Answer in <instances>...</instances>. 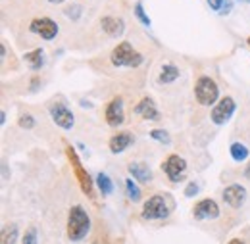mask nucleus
I'll return each instance as SVG.
<instances>
[{
	"label": "nucleus",
	"instance_id": "1",
	"mask_svg": "<svg viewBox=\"0 0 250 244\" xmlns=\"http://www.w3.org/2000/svg\"><path fill=\"white\" fill-rule=\"evenodd\" d=\"M67 239L71 243H79L83 241L89 231H91V217L85 212L83 206H71L69 214H67Z\"/></svg>",
	"mask_w": 250,
	"mask_h": 244
},
{
	"label": "nucleus",
	"instance_id": "2",
	"mask_svg": "<svg viewBox=\"0 0 250 244\" xmlns=\"http://www.w3.org/2000/svg\"><path fill=\"white\" fill-rule=\"evenodd\" d=\"M110 61H112V65H116V67H139V65L145 61V56H143L141 52H137L131 42L124 41V42H120V44L112 50Z\"/></svg>",
	"mask_w": 250,
	"mask_h": 244
},
{
	"label": "nucleus",
	"instance_id": "3",
	"mask_svg": "<svg viewBox=\"0 0 250 244\" xmlns=\"http://www.w3.org/2000/svg\"><path fill=\"white\" fill-rule=\"evenodd\" d=\"M194 96L202 106H216L219 100V89L216 81L208 75H200L194 85Z\"/></svg>",
	"mask_w": 250,
	"mask_h": 244
},
{
	"label": "nucleus",
	"instance_id": "4",
	"mask_svg": "<svg viewBox=\"0 0 250 244\" xmlns=\"http://www.w3.org/2000/svg\"><path fill=\"white\" fill-rule=\"evenodd\" d=\"M167 215H169V206H167L166 196H162V194L150 196L143 206V219H146V221L166 219Z\"/></svg>",
	"mask_w": 250,
	"mask_h": 244
},
{
	"label": "nucleus",
	"instance_id": "5",
	"mask_svg": "<svg viewBox=\"0 0 250 244\" xmlns=\"http://www.w3.org/2000/svg\"><path fill=\"white\" fill-rule=\"evenodd\" d=\"M162 171L167 175L169 181L173 183H179L185 173H187V162L185 158H181L179 154H169L164 162H162Z\"/></svg>",
	"mask_w": 250,
	"mask_h": 244
},
{
	"label": "nucleus",
	"instance_id": "6",
	"mask_svg": "<svg viewBox=\"0 0 250 244\" xmlns=\"http://www.w3.org/2000/svg\"><path fill=\"white\" fill-rule=\"evenodd\" d=\"M48 114L52 118V122L56 123L63 131H71L75 125V116L71 114V110L63 104V102H52L48 106Z\"/></svg>",
	"mask_w": 250,
	"mask_h": 244
},
{
	"label": "nucleus",
	"instance_id": "7",
	"mask_svg": "<svg viewBox=\"0 0 250 244\" xmlns=\"http://www.w3.org/2000/svg\"><path fill=\"white\" fill-rule=\"evenodd\" d=\"M235 110H237V102L231 96H223V98L218 100V104L212 108L210 118H212V122L216 123V125H225L233 118Z\"/></svg>",
	"mask_w": 250,
	"mask_h": 244
},
{
	"label": "nucleus",
	"instance_id": "8",
	"mask_svg": "<svg viewBox=\"0 0 250 244\" xmlns=\"http://www.w3.org/2000/svg\"><path fill=\"white\" fill-rule=\"evenodd\" d=\"M29 31H31L33 35L41 37L42 41H52L60 33V27L50 18H35L31 23H29Z\"/></svg>",
	"mask_w": 250,
	"mask_h": 244
},
{
	"label": "nucleus",
	"instance_id": "9",
	"mask_svg": "<svg viewBox=\"0 0 250 244\" xmlns=\"http://www.w3.org/2000/svg\"><path fill=\"white\" fill-rule=\"evenodd\" d=\"M192 217L196 221H204V219H218L219 217V206L216 200L212 198H204L200 202L194 204L192 208Z\"/></svg>",
	"mask_w": 250,
	"mask_h": 244
},
{
	"label": "nucleus",
	"instance_id": "10",
	"mask_svg": "<svg viewBox=\"0 0 250 244\" xmlns=\"http://www.w3.org/2000/svg\"><path fill=\"white\" fill-rule=\"evenodd\" d=\"M247 188L243 184H229L223 188V202L227 206H231L233 210H239L245 202H247Z\"/></svg>",
	"mask_w": 250,
	"mask_h": 244
},
{
	"label": "nucleus",
	"instance_id": "11",
	"mask_svg": "<svg viewBox=\"0 0 250 244\" xmlns=\"http://www.w3.org/2000/svg\"><path fill=\"white\" fill-rule=\"evenodd\" d=\"M104 118H106V123L112 125V127H118L125 122V112H124V100L122 96H116L108 102L106 106V112H104Z\"/></svg>",
	"mask_w": 250,
	"mask_h": 244
},
{
	"label": "nucleus",
	"instance_id": "12",
	"mask_svg": "<svg viewBox=\"0 0 250 244\" xmlns=\"http://www.w3.org/2000/svg\"><path fill=\"white\" fill-rule=\"evenodd\" d=\"M137 116H141L143 120H146V122H158L160 120V112H158V106L156 102L152 100V98H143L137 106H135V110H133Z\"/></svg>",
	"mask_w": 250,
	"mask_h": 244
},
{
	"label": "nucleus",
	"instance_id": "13",
	"mask_svg": "<svg viewBox=\"0 0 250 244\" xmlns=\"http://www.w3.org/2000/svg\"><path fill=\"white\" fill-rule=\"evenodd\" d=\"M100 25L106 35L110 37H122L125 33V21L122 18H116V16H104L100 20Z\"/></svg>",
	"mask_w": 250,
	"mask_h": 244
},
{
	"label": "nucleus",
	"instance_id": "14",
	"mask_svg": "<svg viewBox=\"0 0 250 244\" xmlns=\"http://www.w3.org/2000/svg\"><path fill=\"white\" fill-rule=\"evenodd\" d=\"M131 144H133V135H131V133H127V131L116 133V135L110 139V142H108L110 152L112 154H122L124 150H127Z\"/></svg>",
	"mask_w": 250,
	"mask_h": 244
},
{
	"label": "nucleus",
	"instance_id": "15",
	"mask_svg": "<svg viewBox=\"0 0 250 244\" xmlns=\"http://www.w3.org/2000/svg\"><path fill=\"white\" fill-rule=\"evenodd\" d=\"M129 175L137 181V183H143V184H148L150 179H152V171L146 163H141V162H133L129 163Z\"/></svg>",
	"mask_w": 250,
	"mask_h": 244
},
{
	"label": "nucleus",
	"instance_id": "16",
	"mask_svg": "<svg viewBox=\"0 0 250 244\" xmlns=\"http://www.w3.org/2000/svg\"><path fill=\"white\" fill-rule=\"evenodd\" d=\"M179 67L177 65H173V63H164L162 67H160V75H158V83L160 85H169V83H173L175 79H179Z\"/></svg>",
	"mask_w": 250,
	"mask_h": 244
},
{
	"label": "nucleus",
	"instance_id": "17",
	"mask_svg": "<svg viewBox=\"0 0 250 244\" xmlns=\"http://www.w3.org/2000/svg\"><path fill=\"white\" fill-rule=\"evenodd\" d=\"M69 158H73V162H75V171H77V177H79V181H81V188H83V192H85V194H89V196H93V181H91L89 173H85V171H83V167H81V163L77 162V158H75L73 150H69Z\"/></svg>",
	"mask_w": 250,
	"mask_h": 244
},
{
	"label": "nucleus",
	"instance_id": "18",
	"mask_svg": "<svg viewBox=\"0 0 250 244\" xmlns=\"http://www.w3.org/2000/svg\"><path fill=\"white\" fill-rule=\"evenodd\" d=\"M23 60L27 63V67L31 71H39L42 65H44V50L42 48H35L31 52L23 54Z\"/></svg>",
	"mask_w": 250,
	"mask_h": 244
},
{
	"label": "nucleus",
	"instance_id": "19",
	"mask_svg": "<svg viewBox=\"0 0 250 244\" xmlns=\"http://www.w3.org/2000/svg\"><path fill=\"white\" fill-rule=\"evenodd\" d=\"M94 183H96V186H98V190H100L102 196H110V194L114 192V181H112V179L108 177V173H104V171L96 173Z\"/></svg>",
	"mask_w": 250,
	"mask_h": 244
},
{
	"label": "nucleus",
	"instance_id": "20",
	"mask_svg": "<svg viewBox=\"0 0 250 244\" xmlns=\"http://www.w3.org/2000/svg\"><path fill=\"white\" fill-rule=\"evenodd\" d=\"M229 154H231L233 162H237V163H241V162H245V160L250 158V150L247 148V144H243V142H233L229 146Z\"/></svg>",
	"mask_w": 250,
	"mask_h": 244
},
{
	"label": "nucleus",
	"instance_id": "21",
	"mask_svg": "<svg viewBox=\"0 0 250 244\" xmlns=\"http://www.w3.org/2000/svg\"><path fill=\"white\" fill-rule=\"evenodd\" d=\"M125 190H127V198H129L131 202H141V198H143V192H141L139 184L135 183V179H133V177L125 179Z\"/></svg>",
	"mask_w": 250,
	"mask_h": 244
},
{
	"label": "nucleus",
	"instance_id": "22",
	"mask_svg": "<svg viewBox=\"0 0 250 244\" xmlns=\"http://www.w3.org/2000/svg\"><path fill=\"white\" fill-rule=\"evenodd\" d=\"M133 14H135V18L145 25V27H152V21H150V18H148V14L145 12V6H143V0H137L135 2V6H133Z\"/></svg>",
	"mask_w": 250,
	"mask_h": 244
},
{
	"label": "nucleus",
	"instance_id": "23",
	"mask_svg": "<svg viewBox=\"0 0 250 244\" xmlns=\"http://www.w3.org/2000/svg\"><path fill=\"white\" fill-rule=\"evenodd\" d=\"M18 241V227H4L2 229V244H16Z\"/></svg>",
	"mask_w": 250,
	"mask_h": 244
},
{
	"label": "nucleus",
	"instance_id": "24",
	"mask_svg": "<svg viewBox=\"0 0 250 244\" xmlns=\"http://www.w3.org/2000/svg\"><path fill=\"white\" fill-rule=\"evenodd\" d=\"M148 135H150V139H152V141H156V142H160V144H169V142H171L169 133H167V131H164V129H152Z\"/></svg>",
	"mask_w": 250,
	"mask_h": 244
},
{
	"label": "nucleus",
	"instance_id": "25",
	"mask_svg": "<svg viewBox=\"0 0 250 244\" xmlns=\"http://www.w3.org/2000/svg\"><path fill=\"white\" fill-rule=\"evenodd\" d=\"M69 20H73V21H77L79 18H81V14H83V6L81 4H71L69 8H65V12H63Z\"/></svg>",
	"mask_w": 250,
	"mask_h": 244
},
{
	"label": "nucleus",
	"instance_id": "26",
	"mask_svg": "<svg viewBox=\"0 0 250 244\" xmlns=\"http://www.w3.org/2000/svg\"><path fill=\"white\" fill-rule=\"evenodd\" d=\"M18 125H20L21 129H33V127L37 125V122H35V118H33L31 114H23V116L20 118Z\"/></svg>",
	"mask_w": 250,
	"mask_h": 244
},
{
	"label": "nucleus",
	"instance_id": "27",
	"mask_svg": "<svg viewBox=\"0 0 250 244\" xmlns=\"http://www.w3.org/2000/svg\"><path fill=\"white\" fill-rule=\"evenodd\" d=\"M21 244H39V237H37V229H35V227H31V229L23 235Z\"/></svg>",
	"mask_w": 250,
	"mask_h": 244
},
{
	"label": "nucleus",
	"instance_id": "28",
	"mask_svg": "<svg viewBox=\"0 0 250 244\" xmlns=\"http://www.w3.org/2000/svg\"><path fill=\"white\" fill-rule=\"evenodd\" d=\"M198 192H200V186H198V183H194V181L187 183V186H185V196H187V198H194Z\"/></svg>",
	"mask_w": 250,
	"mask_h": 244
},
{
	"label": "nucleus",
	"instance_id": "29",
	"mask_svg": "<svg viewBox=\"0 0 250 244\" xmlns=\"http://www.w3.org/2000/svg\"><path fill=\"white\" fill-rule=\"evenodd\" d=\"M231 10H233V0H225L223 8L219 10V16H227V14H231Z\"/></svg>",
	"mask_w": 250,
	"mask_h": 244
},
{
	"label": "nucleus",
	"instance_id": "30",
	"mask_svg": "<svg viewBox=\"0 0 250 244\" xmlns=\"http://www.w3.org/2000/svg\"><path fill=\"white\" fill-rule=\"evenodd\" d=\"M206 2H208V6H210L214 12H219V10L223 8V2H225V0H206Z\"/></svg>",
	"mask_w": 250,
	"mask_h": 244
},
{
	"label": "nucleus",
	"instance_id": "31",
	"mask_svg": "<svg viewBox=\"0 0 250 244\" xmlns=\"http://www.w3.org/2000/svg\"><path fill=\"white\" fill-rule=\"evenodd\" d=\"M245 177H247V179H250V160H249V165L245 167Z\"/></svg>",
	"mask_w": 250,
	"mask_h": 244
},
{
	"label": "nucleus",
	"instance_id": "32",
	"mask_svg": "<svg viewBox=\"0 0 250 244\" xmlns=\"http://www.w3.org/2000/svg\"><path fill=\"white\" fill-rule=\"evenodd\" d=\"M6 123V112H0V125Z\"/></svg>",
	"mask_w": 250,
	"mask_h": 244
},
{
	"label": "nucleus",
	"instance_id": "33",
	"mask_svg": "<svg viewBox=\"0 0 250 244\" xmlns=\"http://www.w3.org/2000/svg\"><path fill=\"white\" fill-rule=\"evenodd\" d=\"M81 108H93V106H91V102H87V100H81Z\"/></svg>",
	"mask_w": 250,
	"mask_h": 244
},
{
	"label": "nucleus",
	"instance_id": "34",
	"mask_svg": "<svg viewBox=\"0 0 250 244\" xmlns=\"http://www.w3.org/2000/svg\"><path fill=\"white\" fill-rule=\"evenodd\" d=\"M229 244H245V241H241V239H233V241H229Z\"/></svg>",
	"mask_w": 250,
	"mask_h": 244
},
{
	"label": "nucleus",
	"instance_id": "35",
	"mask_svg": "<svg viewBox=\"0 0 250 244\" xmlns=\"http://www.w3.org/2000/svg\"><path fill=\"white\" fill-rule=\"evenodd\" d=\"M50 4H62V2H65V0H48Z\"/></svg>",
	"mask_w": 250,
	"mask_h": 244
},
{
	"label": "nucleus",
	"instance_id": "36",
	"mask_svg": "<svg viewBox=\"0 0 250 244\" xmlns=\"http://www.w3.org/2000/svg\"><path fill=\"white\" fill-rule=\"evenodd\" d=\"M239 2H247V4H250V0H239Z\"/></svg>",
	"mask_w": 250,
	"mask_h": 244
},
{
	"label": "nucleus",
	"instance_id": "37",
	"mask_svg": "<svg viewBox=\"0 0 250 244\" xmlns=\"http://www.w3.org/2000/svg\"><path fill=\"white\" fill-rule=\"evenodd\" d=\"M249 44H250V37H249Z\"/></svg>",
	"mask_w": 250,
	"mask_h": 244
}]
</instances>
